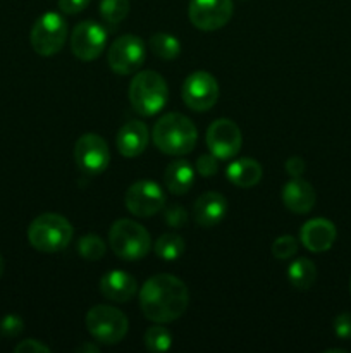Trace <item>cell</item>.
Masks as SVG:
<instances>
[{"label": "cell", "mask_w": 351, "mask_h": 353, "mask_svg": "<svg viewBox=\"0 0 351 353\" xmlns=\"http://www.w3.org/2000/svg\"><path fill=\"white\" fill-rule=\"evenodd\" d=\"M296 252H298V240L291 234L275 238L274 243H272V255L279 261H288L292 255H296Z\"/></svg>", "instance_id": "83f0119b"}, {"label": "cell", "mask_w": 351, "mask_h": 353, "mask_svg": "<svg viewBox=\"0 0 351 353\" xmlns=\"http://www.w3.org/2000/svg\"><path fill=\"white\" fill-rule=\"evenodd\" d=\"M109 245L120 261L133 262L147 257L151 238L141 224L131 219H119L110 226Z\"/></svg>", "instance_id": "5b68a950"}, {"label": "cell", "mask_w": 351, "mask_h": 353, "mask_svg": "<svg viewBox=\"0 0 351 353\" xmlns=\"http://www.w3.org/2000/svg\"><path fill=\"white\" fill-rule=\"evenodd\" d=\"M169 100V86L155 71H141L129 83V102L140 116L151 117L160 112Z\"/></svg>", "instance_id": "3957f363"}, {"label": "cell", "mask_w": 351, "mask_h": 353, "mask_svg": "<svg viewBox=\"0 0 351 353\" xmlns=\"http://www.w3.org/2000/svg\"><path fill=\"white\" fill-rule=\"evenodd\" d=\"M126 209L136 217H151L165 205V193L160 185L150 179H141L127 188L124 196Z\"/></svg>", "instance_id": "9c48e42d"}, {"label": "cell", "mask_w": 351, "mask_h": 353, "mask_svg": "<svg viewBox=\"0 0 351 353\" xmlns=\"http://www.w3.org/2000/svg\"><path fill=\"white\" fill-rule=\"evenodd\" d=\"M350 292H351V281H350Z\"/></svg>", "instance_id": "74e56055"}, {"label": "cell", "mask_w": 351, "mask_h": 353, "mask_svg": "<svg viewBox=\"0 0 351 353\" xmlns=\"http://www.w3.org/2000/svg\"><path fill=\"white\" fill-rule=\"evenodd\" d=\"M164 183L174 195H184L195 183V169L184 159L172 161L164 172Z\"/></svg>", "instance_id": "44dd1931"}, {"label": "cell", "mask_w": 351, "mask_h": 353, "mask_svg": "<svg viewBox=\"0 0 351 353\" xmlns=\"http://www.w3.org/2000/svg\"><path fill=\"white\" fill-rule=\"evenodd\" d=\"M188 305V286L172 274L151 276L140 290L141 312L151 323H172L186 312Z\"/></svg>", "instance_id": "6da1fadb"}, {"label": "cell", "mask_w": 351, "mask_h": 353, "mask_svg": "<svg viewBox=\"0 0 351 353\" xmlns=\"http://www.w3.org/2000/svg\"><path fill=\"white\" fill-rule=\"evenodd\" d=\"M164 221L171 228H181L188 221V212L181 205H171L164 210Z\"/></svg>", "instance_id": "4dcf8cb0"}, {"label": "cell", "mask_w": 351, "mask_h": 353, "mask_svg": "<svg viewBox=\"0 0 351 353\" xmlns=\"http://www.w3.org/2000/svg\"><path fill=\"white\" fill-rule=\"evenodd\" d=\"M337 236L336 226L330 221L317 217V219L306 221L299 231V241L306 250L313 254L327 252L334 245Z\"/></svg>", "instance_id": "9a60e30c"}, {"label": "cell", "mask_w": 351, "mask_h": 353, "mask_svg": "<svg viewBox=\"0 0 351 353\" xmlns=\"http://www.w3.org/2000/svg\"><path fill=\"white\" fill-rule=\"evenodd\" d=\"M24 321L16 314H7L0 319V333L7 338H16L23 333Z\"/></svg>", "instance_id": "f1b7e54d"}, {"label": "cell", "mask_w": 351, "mask_h": 353, "mask_svg": "<svg viewBox=\"0 0 351 353\" xmlns=\"http://www.w3.org/2000/svg\"><path fill=\"white\" fill-rule=\"evenodd\" d=\"M2 274H3V259L2 255H0V278H2Z\"/></svg>", "instance_id": "8d00e7d4"}, {"label": "cell", "mask_w": 351, "mask_h": 353, "mask_svg": "<svg viewBox=\"0 0 351 353\" xmlns=\"http://www.w3.org/2000/svg\"><path fill=\"white\" fill-rule=\"evenodd\" d=\"M155 254H157L158 259L162 261H178V259L182 257L186 250V245L184 240H182L179 234L176 233H165L155 241Z\"/></svg>", "instance_id": "cb8c5ba5"}, {"label": "cell", "mask_w": 351, "mask_h": 353, "mask_svg": "<svg viewBox=\"0 0 351 353\" xmlns=\"http://www.w3.org/2000/svg\"><path fill=\"white\" fill-rule=\"evenodd\" d=\"M286 172H288L291 178H301V174L305 172V161L301 157H289L284 164Z\"/></svg>", "instance_id": "e575fe53"}, {"label": "cell", "mask_w": 351, "mask_h": 353, "mask_svg": "<svg viewBox=\"0 0 351 353\" xmlns=\"http://www.w3.org/2000/svg\"><path fill=\"white\" fill-rule=\"evenodd\" d=\"M243 145V134L234 121L217 119L206 130V147L210 154L215 155L219 161H229L236 157Z\"/></svg>", "instance_id": "7c38bea8"}, {"label": "cell", "mask_w": 351, "mask_h": 353, "mask_svg": "<svg viewBox=\"0 0 351 353\" xmlns=\"http://www.w3.org/2000/svg\"><path fill=\"white\" fill-rule=\"evenodd\" d=\"M147 47L136 34H123L107 50V62L116 74H134L143 65Z\"/></svg>", "instance_id": "ba28073f"}, {"label": "cell", "mask_w": 351, "mask_h": 353, "mask_svg": "<svg viewBox=\"0 0 351 353\" xmlns=\"http://www.w3.org/2000/svg\"><path fill=\"white\" fill-rule=\"evenodd\" d=\"M67 38V23L58 12H45L31 30V47L38 55L50 57L62 50Z\"/></svg>", "instance_id": "52a82bcc"}, {"label": "cell", "mask_w": 351, "mask_h": 353, "mask_svg": "<svg viewBox=\"0 0 351 353\" xmlns=\"http://www.w3.org/2000/svg\"><path fill=\"white\" fill-rule=\"evenodd\" d=\"M74 161L78 168L88 176H98L109 168V145L100 134L86 133L79 137L74 147Z\"/></svg>", "instance_id": "30bf717a"}, {"label": "cell", "mask_w": 351, "mask_h": 353, "mask_svg": "<svg viewBox=\"0 0 351 353\" xmlns=\"http://www.w3.org/2000/svg\"><path fill=\"white\" fill-rule=\"evenodd\" d=\"M129 14V0H102L100 2V16L107 24H119Z\"/></svg>", "instance_id": "d4e9b609"}, {"label": "cell", "mask_w": 351, "mask_h": 353, "mask_svg": "<svg viewBox=\"0 0 351 353\" xmlns=\"http://www.w3.org/2000/svg\"><path fill=\"white\" fill-rule=\"evenodd\" d=\"M288 279L292 288L296 290H310L315 285L317 268L310 259L298 257L291 262L288 268Z\"/></svg>", "instance_id": "7402d4cb"}, {"label": "cell", "mask_w": 351, "mask_h": 353, "mask_svg": "<svg viewBox=\"0 0 351 353\" xmlns=\"http://www.w3.org/2000/svg\"><path fill=\"white\" fill-rule=\"evenodd\" d=\"M262 174H264V169L258 164V161L251 157L233 161L226 169L227 179L237 188H253L260 183Z\"/></svg>", "instance_id": "ffe728a7"}, {"label": "cell", "mask_w": 351, "mask_h": 353, "mask_svg": "<svg viewBox=\"0 0 351 353\" xmlns=\"http://www.w3.org/2000/svg\"><path fill=\"white\" fill-rule=\"evenodd\" d=\"M148 128L143 121H127L117 133V150L127 159L138 157L148 147Z\"/></svg>", "instance_id": "d6986e66"}, {"label": "cell", "mask_w": 351, "mask_h": 353, "mask_svg": "<svg viewBox=\"0 0 351 353\" xmlns=\"http://www.w3.org/2000/svg\"><path fill=\"white\" fill-rule=\"evenodd\" d=\"M196 171L203 178H212L213 174H217L219 171V159L213 154H205L202 157H198L196 161Z\"/></svg>", "instance_id": "f546056e"}, {"label": "cell", "mask_w": 351, "mask_h": 353, "mask_svg": "<svg viewBox=\"0 0 351 353\" xmlns=\"http://www.w3.org/2000/svg\"><path fill=\"white\" fill-rule=\"evenodd\" d=\"M86 330L98 343L117 345L129 330L127 317L110 305H95L86 314Z\"/></svg>", "instance_id": "8992f818"}, {"label": "cell", "mask_w": 351, "mask_h": 353, "mask_svg": "<svg viewBox=\"0 0 351 353\" xmlns=\"http://www.w3.org/2000/svg\"><path fill=\"white\" fill-rule=\"evenodd\" d=\"M148 47L157 57L164 61H174L181 54V41L171 33H155L148 40Z\"/></svg>", "instance_id": "603a6c76"}, {"label": "cell", "mask_w": 351, "mask_h": 353, "mask_svg": "<svg viewBox=\"0 0 351 353\" xmlns=\"http://www.w3.org/2000/svg\"><path fill=\"white\" fill-rule=\"evenodd\" d=\"M89 6V0H58V9L64 14L74 16Z\"/></svg>", "instance_id": "836d02e7"}, {"label": "cell", "mask_w": 351, "mask_h": 353, "mask_svg": "<svg viewBox=\"0 0 351 353\" xmlns=\"http://www.w3.org/2000/svg\"><path fill=\"white\" fill-rule=\"evenodd\" d=\"M181 95L189 109L195 112H205L219 100V83L210 72L196 71L186 78Z\"/></svg>", "instance_id": "8fae6325"}, {"label": "cell", "mask_w": 351, "mask_h": 353, "mask_svg": "<svg viewBox=\"0 0 351 353\" xmlns=\"http://www.w3.org/2000/svg\"><path fill=\"white\" fill-rule=\"evenodd\" d=\"M334 333L341 340H351V314L343 312L334 319Z\"/></svg>", "instance_id": "1f68e13d"}, {"label": "cell", "mask_w": 351, "mask_h": 353, "mask_svg": "<svg viewBox=\"0 0 351 353\" xmlns=\"http://www.w3.org/2000/svg\"><path fill=\"white\" fill-rule=\"evenodd\" d=\"M74 236L71 223L61 214H41L28 228V240L30 245L43 254L61 252L71 243Z\"/></svg>", "instance_id": "277c9868"}, {"label": "cell", "mask_w": 351, "mask_h": 353, "mask_svg": "<svg viewBox=\"0 0 351 353\" xmlns=\"http://www.w3.org/2000/svg\"><path fill=\"white\" fill-rule=\"evenodd\" d=\"M227 200L222 193L206 192L196 199L193 205V219L202 228H213L226 217Z\"/></svg>", "instance_id": "2e32d148"}, {"label": "cell", "mask_w": 351, "mask_h": 353, "mask_svg": "<svg viewBox=\"0 0 351 353\" xmlns=\"http://www.w3.org/2000/svg\"><path fill=\"white\" fill-rule=\"evenodd\" d=\"M107 45V31L96 21H83L76 24L71 34V50L79 61H95L103 54Z\"/></svg>", "instance_id": "4fadbf2b"}, {"label": "cell", "mask_w": 351, "mask_h": 353, "mask_svg": "<svg viewBox=\"0 0 351 353\" xmlns=\"http://www.w3.org/2000/svg\"><path fill=\"white\" fill-rule=\"evenodd\" d=\"M100 292L105 299L112 300V302L126 303L136 295L138 283L129 272L112 269L100 279Z\"/></svg>", "instance_id": "e0dca14e"}, {"label": "cell", "mask_w": 351, "mask_h": 353, "mask_svg": "<svg viewBox=\"0 0 351 353\" xmlns=\"http://www.w3.org/2000/svg\"><path fill=\"white\" fill-rule=\"evenodd\" d=\"M145 347L150 352H167L172 347V336L164 326H151L145 333Z\"/></svg>", "instance_id": "4316f807"}, {"label": "cell", "mask_w": 351, "mask_h": 353, "mask_svg": "<svg viewBox=\"0 0 351 353\" xmlns=\"http://www.w3.org/2000/svg\"><path fill=\"white\" fill-rule=\"evenodd\" d=\"M151 137L155 147L164 154L186 155L195 148L198 141V131L186 116L179 112H169L155 123Z\"/></svg>", "instance_id": "7a4b0ae2"}, {"label": "cell", "mask_w": 351, "mask_h": 353, "mask_svg": "<svg viewBox=\"0 0 351 353\" xmlns=\"http://www.w3.org/2000/svg\"><path fill=\"white\" fill-rule=\"evenodd\" d=\"M14 352L16 353H48L50 352V348L38 340H24L21 341L19 345H16Z\"/></svg>", "instance_id": "d6a6232c"}, {"label": "cell", "mask_w": 351, "mask_h": 353, "mask_svg": "<svg viewBox=\"0 0 351 353\" xmlns=\"http://www.w3.org/2000/svg\"><path fill=\"white\" fill-rule=\"evenodd\" d=\"M188 16L193 26L198 30H220L233 17V0H191Z\"/></svg>", "instance_id": "5bb4252c"}, {"label": "cell", "mask_w": 351, "mask_h": 353, "mask_svg": "<svg viewBox=\"0 0 351 353\" xmlns=\"http://www.w3.org/2000/svg\"><path fill=\"white\" fill-rule=\"evenodd\" d=\"M76 352H79V353H98L100 348L96 347V345H93V343H83V345H79L78 348H76Z\"/></svg>", "instance_id": "d590c367"}, {"label": "cell", "mask_w": 351, "mask_h": 353, "mask_svg": "<svg viewBox=\"0 0 351 353\" xmlns=\"http://www.w3.org/2000/svg\"><path fill=\"white\" fill-rule=\"evenodd\" d=\"M282 203L295 214H308L315 207V190L308 181L301 178H292L282 186Z\"/></svg>", "instance_id": "ac0fdd59"}, {"label": "cell", "mask_w": 351, "mask_h": 353, "mask_svg": "<svg viewBox=\"0 0 351 353\" xmlns=\"http://www.w3.org/2000/svg\"><path fill=\"white\" fill-rule=\"evenodd\" d=\"M107 245L96 234H85L78 241V252L85 261H100L105 255Z\"/></svg>", "instance_id": "484cf974"}]
</instances>
